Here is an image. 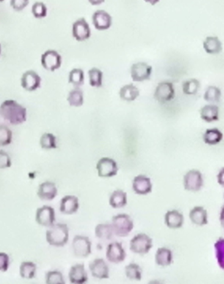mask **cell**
Here are the masks:
<instances>
[{
  "mask_svg": "<svg viewBox=\"0 0 224 284\" xmlns=\"http://www.w3.org/2000/svg\"><path fill=\"white\" fill-rule=\"evenodd\" d=\"M0 115L3 120L13 126L23 124L27 120V108L12 99L6 100L1 103Z\"/></svg>",
  "mask_w": 224,
  "mask_h": 284,
  "instance_id": "6da1fadb",
  "label": "cell"
},
{
  "mask_svg": "<svg viewBox=\"0 0 224 284\" xmlns=\"http://www.w3.org/2000/svg\"><path fill=\"white\" fill-rule=\"evenodd\" d=\"M69 229L66 224H54L46 232V240L49 245L63 247L68 243Z\"/></svg>",
  "mask_w": 224,
  "mask_h": 284,
  "instance_id": "7a4b0ae2",
  "label": "cell"
},
{
  "mask_svg": "<svg viewBox=\"0 0 224 284\" xmlns=\"http://www.w3.org/2000/svg\"><path fill=\"white\" fill-rule=\"evenodd\" d=\"M112 226L115 235L126 237L134 228V222L128 214L120 213L112 218Z\"/></svg>",
  "mask_w": 224,
  "mask_h": 284,
  "instance_id": "3957f363",
  "label": "cell"
},
{
  "mask_svg": "<svg viewBox=\"0 0 224 284\" xmlns=\"http://www.w3.org/2000/svg\"><path fill=\"white\" fill-rule=\"evenodd\" d=\"M153 247V240L147 234H136L130 242V249L132 253L138 255L147 254Z\"/></svg>",
  "mask_w": 224,
  "mask_h": 284,
  "instance_id": "277c9868",
  "label": "cell"
},
{
  "mask_svg": "<svg viewBox=\"0 0 224 284\" xmlns=\"http://www.w3.org/2000/svg\"><path fill=\"white\" fill-rule=\"evenodd\" d=\"M204 184L203 175L197 170H192L186 173L184 177V186L185 190L190 192H198Z\"/></svg>",
  "mask_w": 224,
  "mask_h": 284,
  "instance_id": "5b68a950",
  "label": "cell"
},
{
  "mask_svg": "<svg viewBox=\"0 0 224 284\" xmlns=\"http://www.w3.org/2000/svg\"><path fill=\"white\" fill-rule=\"evenodd\" d=\"M41 63L45 70L54 71L61 68L62 57L57 51L49 49L41 55Z\"/></svg>",
  "mask_w": 224,
  "mask_h": 284,
  "instance_id": "8992f818",
  "label": "cell"
},
{
  "mask_svg": "<svg viewBox=\"0 0 224 284\" xmlns=\"http://www.w3.org/2000/svg\"><path fill=\"white\" fill-rule=\"evenodd\" d=\"M92 244L88 237L84 236H75L72 242V249L75 257L85 258L91 253Z\"/></svg>",
  "mask_w": 224,
  "mask_h": 284,
  "instance_id": "52a82bcc",
  "label": "cell"
},
{
  "mask_svg": "<svg viewBox=\"0 0 224 284\" xmlns=\"http://www.w3.org/2000/svg\"><path fill=\"white\" fill-rule=\"evenodd\" d=\"M96 170L100 178H112L118 172V166L116 161L110 158H102L96 164Z\"/></svg>",
  "mask_w": 224,
  "mask_h": 284,
  "instance_id": "ba28073f",
  "label": "cell"
},
{
  "mask_svg": "<svg viewBox=\"0 0 224 284\" xmlns=\"http://www.w3.org/2000/svg\"><path fill=\"white\" fill-rule=\"evenodd\" d=\"M175 96L173 83L162 81L159 83L154 93V98L158 102L165 103L172 100Z\"/></svg>",
  "mask_w": 224,
  "mask_h": 284,
  "instance_id": "9c48e42d",
  "label": "cell"
},
{
  "mask_svg": "<svg viewBox=\"0 0 224 284\" xmlns=\"http://www.w3.org/2000/svg\"><path fill=\"white\" fill-rule=\"evenodd\" d=\"M41 78L36 71L30 70L22 75L21 85L25 90L32 92L41 87Z\"/></svg>",
  "mask_w": 224,
  "mask_h": 284,
  "instance_id": "30bf717a",
  "label": "cell"
},
{
  "mask_svg": "<svg viewBox=\"0 0 224 284\" xmlns=\"http://www.w3.org/2000/svg\"><path fill=\"white\" fill-rule=\"evenodd\" d=\"M55 210L51 206H44L37 210L35 220L39 225L51 227L55 224Z\"/></svg>",
  "mask_w": 224,
  "mask_h": 284,
  "instance_id": "8fae6325",
  "label": "cell"
},
{
  "mask_svg": "<svg viewBox=\"0 0 224 284\" xmlns=\"http://www.w3.org/2000/svg\"><path fill=\"white\" fill-rule=\"evenodd\" d=\"M106 256L110 263L119 264L125 261L127 254L122 243L113 242L108 246Z\"/></svg>",
  "mask_w": 224,
  "mask_h": 284,
  "instance_id": "7c38bea8",
  "label": "cell"
},
{
  "mask_svg": "<svg viewBox=\"0 0 224 284\" xmlns=\"http://www.w3.org/2000/svg\"><path fill=\"white\" fill-rule=\"evenodd\" d=\"M72 35L73 37L78 41L86 40L91 37L90 27L85 18H80L73 24Z\"/></svg>",
  "mask_w": 224,
  "mask_h": 284,
  "instance_id": "4fadbf2b",
  "label": "cell"
},
{
  "mask_svg": "<svg viewBox=\"0 0 224 284\" xmlns=\"http://www.w3.org/2000/svg\"><path fill=\"white\" fill-rule=\"evenodd\" d=\"M130 73L134 81L148 80L152 75V67L146 63H136L132 65Z\"/></svg>",
  "mask_w": 224,
  "mask_h": 284,
  "instance_id": "5bb4252c",
  "label": "cell"
},
{
  "mask_svg": "<svg viewBox=\"0 0 224 284\" xmlns=\"http://www.w3.org/2000/svg\"><path fill=\"white\" fill-rule=\"evenodd\" d=\"M93 24L98 31H106L112 25V18L110 14L104 10H97L93 13Z\"/></svg>",
  "mask_w": 224,
  "mask_h": 284,
  "instance_id": "9a60e30c",
  "label": "cell"
},
{
  "mask_svg": "<svg viewBox=\"0 0 224 284\" xmlns=\"http://www.w3.org/2000/svg\"><path fill=\"white\" fill-rule=\"evenodd\" d=\"M89 270L95 279H108L110 277V270L104 259H95L89 264Z\"/></svg>",
  "mask_w": 224,
  "mask_h": 284,
  "instance_id": "2e32d148",
  "label": "cell"
},
{
  "mask_svg": "<svg viewBox=\"0 0 224 284\" xmlns=\"http://www.w3.org/2000/svg\"><path fill=\"white\" fill-rule=\"evenodd\" d=\"M132 189L139 195H146L152 191V183L148 177L140 175L135 177L132 181Z\"/></svg>",
  "mask_w": 224,
  "mask_h": 284,
  "instance_id": "e0dca14e",
  "label": "cell"
},
{
  "mask_svg": "<svg viewBox=\"0 0 224 284\" xmlns=\"http://www.w3.org/2000/svg\"><path fill=\"white\" fill-rule=\"evenodd\" d=\"M58 194L56 184L51 181L42 182L39 186L37 196L43 201H51L55 199Z\"/></svg>",
  "mask_w": 224,
  "mask_h": 284,
  "instance_id": "ac0fdd59",
  "label": "cell"
},
{
  "mask_svg": "<svg viewBox=\"0 0 224 284\" xmlns=\"http://www.w3.org/2000/svg\"><path fill=\"white\" fill-rule=\"evenodd\" d=\"M68 277L72 284H84L88 281V275L83 264L72 266L69 272Z\"/></svg>",
  "mask_w": 224,
  "mask_h": 284,
  "instance_id": "d6986e66",
  "label": "cell"
},
{
  "mask_svg": "<svg viewBox=\"0 0 224 284\" xmlns=\"http://www.w3.org/2000/svg\"><path fill=\"white\" fill-rule=\"evenodd\" d=\"M79 207V200L76 196H66L61 200L60 211L63 214H72L76 213Z\"/></svg>",
  "mask_w": 224,
  "mask_h": 284,
  "instance_id": "ffe728a7",
  "label": "cell"
},
{
  "mask_svg": "<svg viewBox=\"0 0 224 284\" xmlns=\"http://www.w3.org/2000/svg\"><path fill=\"white\" fill-rule=\"evenodd\" d=\"M164 222L167 227L172 229L181 228L184 222L183 214L176 210L168 211L164 215Z\"/></svg>",
  "mask_w": 224,
  "mask_h": 284,
  "instance_id": "44dd1931",
  "label": "cell"
},
{
  "mask_svg": "<svg viewBox=\"0 0 224 284\" xmlns=\"http://www.w3.org/2000/svg\"><path fill=\"white\" fill-rule=\"evenodd\" d=\"M190 218L192 223L197 226H205L208 224V212L202 206H195L190 212Z\"/></svg>",
  "mask_w": 224,
  "mask_h": 284,
  "instance_id": "7402d4cb",
  "label": "cell"
},
{
  "mask_svg": "<svg viewBox=\"0 0 224 284\" xmlns=\"http://www.w3.org/2000/svg\"><path fill=\"white\" fill-rule=\"evenodd\" d=\"M203 48L208 54H219L223 49V43L217 36H208L204 41Z\"/></svg>",
  "mask_w": 224,
  "mask_h": 284,
  "instance_id": "603a6c76",
  "label": "cell"
},
{
  "mask_svg": "<svg viewBox=\"0 0 224 284\" xmlns=\"http://www.w3.org/2000/svg\"><path fill=\"white\" fill-rule=\"evenodd\" d=\"M219 108L217 105H207L201 109L200 115L202 120L212 123L219 120Z\"/></svg>",
  "mask_w": 224,
  "mask_h": 284,
  "instance_id": "cb8c5ba5",
  "label": "cell"
},
{
  "mask_svg": "<svg viewBox=\"0 0 224 284\" xmlns=\"http://www.w3.org/2000/svg\"><path fill=\"white\" fill-rule=\"evenodd\" d=\"M173 255L171 250L166 248H159L156 254V263L160 267H167L171 265Z\"/></svg>",
  "mask_w": 224,
  "mask_h": 284,
  "instance_id": "d4e9b609",
  "label": "cell"
},
{
  "mask_svg": "<svg viewBox=\"0 0 224 284\" xmlns=\"http://www.w3.org/2000/svg\"><path fill=\"white\" fill-rule=\"evenodd\" d=\"M109 203L113 208H124L128 204V195L126 192L122 190H116L111 194Z\"/></svg>",
  "mask_w": 224,
  "mask_h": 284,
  "instance_id": "484cf974",
  "label": "cell"
},
{
  "mask_svg": "<svg viewBox=\"0 0 224 284\" xmlns=\"http://www.w3.org/2000/svg\"><path fill=\"white\" fill-rule=\"evenodd\" d=\"M140 92L137 87L133 84H128L124 85L120 89V95L122 100L128 101H133L139 96Z\"/></svg>",
  "mask_w": 224,
  "mask_h": 284,
  "instance_id": "4316f807",
  "label": "cell"
},
{
  "mask_svg": "<svg viewBox=\"0 0 224 284\" xmlns=\"http://www.w3.org/2000/svg\"><path fill=\"white\" fill-rule=\"evenodd\" d=\"M223 140V134L217 128L208 129L203 135V141L206 144L216 145Z\"/></svg>",
  "mask_w": 224,
  "mask_h": 284,
  "instance_id": "83f0119b",
  "label": "cell"
},
{
  "mask_svg": "<svg viewBox=\"0 0 224 284\" xmlns=\"http://www.w3.org/2000/svg\"><path fill=\"white\" fill-rule=\"evenodd\" d=\"M95 236L99 239L103 240H110L114 235L112 224H98L95 227Z\"/></svg>",
  "mask_w": 224,
  "mask_h": 284,
  "instance_id": "f1b7e54d",
  "label": "cell"
},
{
  "mask_svg": "<svg viewBox=\"0 0 224 284\" xmlns=\"http://www.w3.org/2000/svg\"><path fill=\"white\" fill-rule=\"evenodd\" d=\"M37 266L31 261H24L20 266V276L24 279L31 280L35 277Z\"/></svg>",
  "mask_w": 224,
  "mask_h": 284,
  "instance_id": "f546056e",
  "label": "cell"
},
{
  "mask_svg": "<svg viewBox=\"0 0 224 284\" xmlns=\"http://www.w3.org/2000/svg\"><path fill=\"white\" fill-rule=\"evenodd\" d=\"M200 82L197 79L192 78L184 81L182 83V91L184 94L194 95L197 94L200 88Z\"/></svg>",
  "mask_w": 224,
  "mask_h": 284,
  "instance_id": "4dcf8cb0",
  "label": "cell"
},
{
  "mask_svg": "<svg viewBox=\"0 0 224 284\" xmlns=\"http://www.w3.org/2000/svg\"><path fill=\"white\" fill-rule=\"evenodd\" d=\"M126 275L131 281H140L142 279V269L135 263H130L126 267Z\"/></svg>",
  "mask_w": 224,
  "mask_h": 284,
  "instance_id": "1f68e13d",
  "label": "cell"
},
{
  "mask_svg": "<svg viewBox=\"0 0 224 284\" xmlns=\"http://www.w3.org/2000/svg\"><path fill=\"white\" fill-rule=\"evenodd\" d=\"M39 144L41 148L45 150L56 148L57 147L56 137L50 133H45L41 137Z\"/></svg>",
  "mask_w": 224,
  "mask_h": 284,
  "instance_id": "d6a6232c",
  "label": "cell"
},
{
  "mask_svg": "<svg viewBox=\"0 0 224 284\" xmlns=\"http://www.w3.org/2000/svg\"><path fill=\"white\" fill-rule=\"evenodd\" d=\"M222 92L219 87L209 86L204 94V99L209 103H219L221 101Z\"/></svg>",
  "mask_w": 224,
  "mask_h": 284,
  "instance_id": "836d02e7",
  "label": "cell"
},
{
  "mask_svg": "<svg viewBox=\"0 0 224 284\" xmlns=\"http://www.w3.org/2000/svg\"><path fill=\"white\" fill-rule=\"evenodd\" d=\"M68 101L70 106L78 107L83 104V93L79 88H75L69 93Z\"/></svg>",
  "mask_w": 224,
  "mask_h": 284,
  "instance_id": "e575fe53",
  "label": "cell"
},
{
  "mask_svg": "<svg viewBox=\"0 0 224 284\" xmlns=\"http://www.w3.org/2000/svg\"><path fill=\"white\" fill-rule=\"evenodd\" d=\"M89 83L92 87H100L102 85L103 73L100 69L93 68L89 71Z\"/></svg>",
  "mask_w": 224,
  "mask_h": 284,
  "instance_id": "d590c367",
  "label": "cell"
},
{
  "mask_svg": "<svg viewBox=\"0 0 224 284\" xmlns=\"http://www.w3.org/2000/svg\"><path fill=\"white\" fill-rule=\"evenodd\" d=\"M216 258L218 265L224 270V238H220L215 244Z\"/></svg>",
  "mask_w": 224,
  "mask_h": 284,
  "instance_id": "8d00e7d4",
  "label": "cell"
},
{
  "mask_svg": "<svg viewBox=\"0 0 224 284\" xmlns=\"http://www.w3.org/2000/svg\"><path fill=\"white\" fill-rule=\"evenodd\" d=\"M69 83L75 87H79L84 83V71L80 69H74L69 74Z\"/></svg>",
  "mask_w": 224,
  "mask_h": 284,
  "instance_id": "74e56055",
  "label": "cell"
},
{
  "mask_svg": "<svg viewBox=\"0 0 224 284\" xmlns=\"http://www.w3.org/2000/svg\"><path fill=\"white\" fill-rule=\"evenodd\" d=\"M13 140V133L7 126L0 125V146L11 144Z\"/></svg>",
  "mask_w": 224,
  "mask_h": 284,
  "instance_id": "f35d334b",
  "label": "cell"
},
{
  "mask_svg": "<svg viewBox=\"0 0 224 284\" xmlns=\"http://www.w3.org/2000/svg\"><path fill=\"white\" fill-rule=\"evenodd\" d=\"M32 13L36 19H43L47 15V7L43 2L37 1L32 7Z\"/></svg>",
  "mask_w": 224,
  "mask_h": 284,
  "instance_id": "ab89813d",
  "label": "cell"
},
{
  "mask_svg": "<svg viewBox=\"0 0 224 284\" xmlns=\"http://www.w3.org/2000/svg\"><path fill=\"white\" fill-rule=\"evenodd\" d=\"M45 282L47 284H64L63 275L61 272L57 271H49L45 276Z\"/></svg>",
  "mask_w": 224,
  "mask_h": 284,
  "instance_id": "60d3db41",
  "label": "cell"
},
{
  "mask_svg": "<svg viewBox=\"0 0 224 284\" xmlns=\"http://www.w3.org/2000/svg\"><path fill=\"white\" fill-rule=\"evenodd\" d=\"M30 0H11L10 5L14 11L20 12L23 11L29 5Z\"/></svg>",
  "mask_w": 224,
  "mask_h": 284,
  "instance_id": "b9f144b4",
  "label": "cell"
},
{
  "mask_svg": "<svg viewBox=\"0 0 224 284\" xmlns=\"http://www.w3.org/2000/svg\"><path fill=\"white\" fill-rule=\"evenodd\" d=\"M11 157L7 152L0 150V169H7L11 166Z\"/></svg>",
  "mask_w": 224,
  "mask_h": 284,
  "instance_id": "7bdbcfd3",
  "label": "cell"
},
{
  "mask_svg": "<svg viewBox=\"0 0 224 284\" xmlns=\"http://www.w3.org/2000/svg\"><path fill=\"white\" fill-rule=\"evenodd\" d=\"M10 260L7 253H0V271L6 272L9 269Z\"/></svg>",
  "mask_w": 224,
  "mask_h": 284,
  "instance_id": "ee69618b",
  "label": "cell"
},
{
  "mask_svg": "<svg viewBox=\"0 0 224 284\" xmlns=\"http://www.w3.org/2000/svg\"><path fill=\"white\" fill-rule=\"evenodd\" d=\"M217 180L220 185L224 187V168H222L218 174Z\"/></svg>",
  "mask_w": 224,
  "mask_h": 284,
  "instance_id": "f6af8a7d",
  "label": "cell"
},
{
  "mask_svg": "<svg viewBox=\"0 0 224 284\" xmlns=\"http://www.w3.org/2000/svg\"><path fill=\"white\" fill-rule=\"evenodd\" d=\"M220 222H221L222 227L224 230V206L222 208L221 214H220Z\"/></svg>",
  "mask_w": 224,
  "mask_h": 284,
  "instance_id": "bcb514c9",
  "label": "cell"
},
{
  "mask_svg": "<svg viewBox=\"0 0 224 284\" xmlns=\"http://www.w3.org/2000/svg\"><path fill=\"white\" fill-rule=\"evenodd\" d=\"M88 1L92 5H100L104 3L105 0H88Z\"/></svg>",
  "mask_w": 224,
  "mask_h": 284,
  "instance_id": "7dc6e473",
  "label": "cell"
},
{
  "mask_svg": "<svg viewBox=\"0 0 224 284\" xmlns=\"http://www.w3.org/2000/svg\"><path fill=\"white\" fill-rule=\"evenodd\" d=\"M146 3H150V5H155L160 1V0H144Z\"/></svg>",
  "mask_w": 224,
  "mask_h": 284,
  "instance_id": "c3c4849f",
  "label": "cell"
},
{
  "mask_svg": "<svg viewBox=\"0 0 224 284\" xmlns=\"http://www.w3.org/2000/svg\"><path fill=\"white\" fill-rule=\"evenodd\" d=\"M1 45L0 44V55H1Z\"/></svg>",
  "mask_w": 224,
  "mask_h": 284,
  "instance_id": "681fc988",
  "label": "cell"
},
{
  "mask_svg": "<svg viewBox=\"0 0 224 284\" xmlns=\"http://www.w3.org/2000/svg\"><path fill=\"white\" fill-rule=\"evenodd\" d=\"M4 0H0V2H3Z\"/></svg>",
  "mask_w": 224,
  "mask_h": 284,
  "instance_id": "f907efd6",
  "label": "cell"
},
{
  "mask_svg": "<svg viewBox=\"0 0 224 284\" xmlns=\"http://www.w3.org/2000/svg\"></svg>",
  "mask_w": 224,
  "mask_h": 284,
  "instance_id": "816d5d0a",
  "label": "cell"
}]
</instances>
